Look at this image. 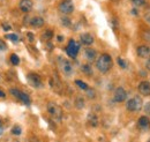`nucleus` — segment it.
Listing matches in <instances>:
<instances>
[{"mask_svg": "<svg viewBox=\"0 0 150 142\" xmlns=\"http://www.w3.org/2000/svg\"><path fill=\"white\" fill-rule=\"evenodd\" d=\"M113 66V60L111 58V55L108 53L100 54L96 61V67L97 70L102 73H106L109 72Z\"/></svg>", "mask_w": 150, "mask_h": 142, "instance_id": "obj_1", "label": "nucleus"}, {"mask_svg": "<svg viewBox=\"0 0 150 142\" xmlns=\"http://www.w3.org/2000/svg\"><path fill=\"white\" fill-rule=\"evenodd\" d=\"M9 92H11L12 96H14L16 99H19L20 102L23 103L24 105H30V104H31V99H30L29 95L25 94V92H23V91H21L20 89L11 88L9 89Z\"/></svg>", "mask_w": 150, "mask_h": 142, "instance_id": "obj_2", "label": "nucleus"}, {"mask_svg": "<svg viewBox=\"0 0 150 142\" xmlns=\"http://www.w3.org/2000/svg\"><path fill=\"white\" fill-rule=\"evenodd\" d=\"M47 112L51 114V117L53 119H56L58 121H60L62 119V110L54 102H50L47 104Z\"/></svg>", "mask_w": 150, "mask_h": 142, "instance_id": "obj_3", "label": "nucleus"}, {"mask_svg": "<svg viewBox=\"0 0 150 142\" xmlns=\"http://www.w3.org/2000/svg\"><path fill=\"white\" fill-rule=\"evenodd\" d=\"M142 107V99L141 97L139 96H134L133 98L128 99L126 102V109L131 112H136V111H140Z\"/></svg>", "mask_w": 150, "mask_h": 142, "instance_id": "obj_4", "label": "nucleus"}, {"mask_svg": "<svg viewBox=\"0 0 150 142\" xmlns=\"http://www.w3.org/2000/svg\"><path fill=\"white\" fill-rule=\"evenodd\" d=\"M74 4L72 0H62L59 4V12L64 15H69L74 12Z\"/></svg>", "mask_w": 150, "mask_h": 142, "instance_id": "obj_5", "label": "nucleus"}, {"mask_svg": "<svg viewBox=\"0 0 150 142\" xmlns=\"http://www.w3.org/2000/svg\"><path fill=\"white\" fill-rule=\"evenodd\" d=\"M27 81L33 88H40L43 86L42 77L38 75L37 73H29L27 75Z\"/></svg>", "mask_w": 150, "mask_h": 142, "instance_id": "obj_6", "label": "nucleus"}, {"mask_svg": "<svg viewBox=\"0 0 150 142\" xmlns=\"http://www.w3.org/2000/svg\"><path fill=\"white\" fill-rule=\"evenodd\" d=\"M79 51H80V43L75 42L74 39H71V40L68 42L67 48H66V52H67V54H68L71 58L75 59L76 55H77V53H79Z\"/></svg>", "mask_w": 150, "mask_h": 142, "instance_id": "obj_7", "label": "nucleus"}, {"mask_svg": "<svg viewBox=\"0 0 150 142\" xmlns=\"http://www.w3.org/2000/svg\"><path fill=\"white\" fill-rule=\"evenodd\" d=\"M127 98V92L122 87H118L114 90V95H113V101L115 103H122L125 102Z\"/></svg>", "mask_w": 150, "mask_h": 142, "instance_id": "obj_8", "label": "nucleus"}, {"mask_svg": "<svg viewBox=\"0 0 150 142\" xmlns=\"http://www.w3.org/2000/svg\"><path fill=\"white\" fill-rule=\"evenodd\" d=\"M59 61H60V68H61V71H62V73H64L65 75L69 76V75L73 74V66H72V64H71L68 60L60 58Z\"/></svg>", "mask_w": 150, "mask_h": 142, "instance_id": "obj_9", "label": "nucleus"}, {"mask_svg": "<svg viewBox=\"0 0 150 142\" xmlns=\"http://www.w3.org/2000/svg\"><path fill=\"white\" fill-rule=\"evenodd\" d=\"M19 8L21 12L23 13H29L34 8V2L31 0H20Z\"/></svg>", "mask_w": 150, "mask_h": 142, "instance_id": "obj_10", "label": "nucleus"}, {"mask_svg": "<svg viewBox=\"0 0 150 142\" xmlns=\"http://www.w3.org/2000/svg\"><path fill=\"white\" fill-rule=\"evenodd\" d=\"M139 91L143 96H149L150 95V83L148 81H142L139 84Z\"/></svg>", "mask_w": 150, "mask_h": 142, "instance_id": "obj_11", "label": "nucleus"}, {"mask_svg": "<svg viewBox=\"0 0 150 142\" xmlns=\"http://www.w3.org/2000/svg\"><path fill=\"white\" fill-rule=\"evenodd\" d=\"M80 40H81V43L83 45L89 46V45H91L94 43V37L89 33H84V34H82V35L80 36Z\"/></svg>", "mask_w": 150, "mask_h": 142, "instance_id": "obj_12", "label": "nucleus"}, {"mask_svg": "<svg viewBox=\"0 0 150 142\" xmlns=\"http://www.w3.org/2000/svg\"><path fill=\"white\" fill-rule=\"evenodd\" d=\"M137 55L140 58H147L148 55H150V46L148 45H140L136 50Z\"/></svg>", "mask_w": 150, "mask_h": 142, "instance_id": "obj_13", "label": "nucleus"}, {"mask_svg": "<svg viewBox=\"0 0 150 142\" xmlns=\"http://www.w3.org/2000/svg\"><path fill=\"white\" fill-rule=\"evenodd\" d=\"M149 125H150V120L147 116L140 117V119H139V121H137V126H139L141 129H143V131L148 129V128H149Z\"/></svg>", "mask_w": 150, "mask_h": 142, "instance_id": "obj_14", "label": "nucleus"}, {"mask_svg": "<svg viewBox=\"0 0 150 142\" xmlns=\"http://www.w3.org/2000/svg\"><path fill=\"white\" fill-rule=\"evenodd\" d=\"M33 28H36V29H39L44 26V18H40V16H35L30 20V23H29Z\"/></svg>", "mask_w": 150, "mask_h": 142, "instance_id": "obj_15", "label": "nucleus"}, {"mask_svg": "<svg viewBox=\"0 0 150 142\" xmlns=\"http://www.w3.org/2000/svg\"><path fill=\"white\" fill-rule=\"evenodd\" d=\"M84 55H86V58H87L89 61H94L95 59H96V57H97V52H96L95 49L87 48V49L84 50Z\"/></svg>", "mask_w": 150, "mask_h": 142, "instance_id": "obj_16", "label": "nucleus"}, {"mask_svg": "<svg viewBox=\"0 0 150 142\" xmlns=\"http://www.w3.org/2000/svg\"><path fill=\"white\" fill-rule=\"evenodd\" d=\"M88 123L91 125L93 127H96L98 126V118L95 113H89L88 114Z\"/></svg>", "mask_w": 150, "mask_h": 142, "instance_id": "obj_17", "label": "nucleus"}, {"mask_svg": "<svg viewBox=\"0 0 150 142\" xmlns=\"http://www.w3.org/2000/svg\"><path fill=\"white\" fill-rule=\"evenodd\" d=\"M81 71L83 72L86 75H89V76L93 75V68H91V65H89V64H84V65H82Z\"/></svg>", "mask_w": 150, "mask_h": 142, "instance_id": "obj_18", "label": "nucleus"}, {"mask_svg": "<svg viewBox=\"0 0 150 142\" xmlns=\"http://www.w3.org/2000/svg\"><path fill=\"white\" fill-rule=\"evenodd\" d=\"M5 38H6V39H9V40L13 42V43H18L20 40L19 35H16V34H8V35H5Z\"/></svg>", "mask_w": 150, "mask_h": 142, "instance_id": "obj_19", "label": "nucleus"}, {"mask_svg": "<svg viewBox=\"0 0 150 142\" xmlns=\"http://www.w3.org/2000/svg\"><path fill=\"white\" fill-rule=\"evenodd\" d=\"M9 60H11V64H12V65H14V66L20 65V58H19V55H18V54H15V53L11 54Z\"/></svg>", "mask_w": 150, "mask_h": 142, "instance_id": "obj_20", "label": "nucleus"}, {"mask_svg": "<svg viewBox=\"0 0 150 142\" xmlns=\"http://www.w3.org/2000/svg\"><path fill=\"white\" fill-rule=\"evenodd\" d=\"M75 84L80 89H82V90H87V89L89 88L88 84H87L84 81H82V80H75Z\"/></svg>", "mask_w": 150, "mask_h": 142, "instance_id": "obj_21", "label": "nucleus"}, {"mask_svg": "<svg viewBox=\"0 0 150 142\" xmlns=\"http://www.w3.org/2000/svg\"><path fill=\"white\" fill-rule=\"evenodd\" d=\"M75 107L77 109H83L84 107V99L82 97H77L75 99Z\"/></svg>", "mask_w": 150, "mask_h": 142, "instance_id": "obj_22", "label": "nucleus"}, {"mask_svg": "<svg viewBox=\"0 0 150 142\" xmlns=\"http://www.w3.org/2000/svg\"><path fill=\"white\" fill-rule=\"evenodd\" d=\"M42 37H43L44 39H46V40H50V39L53 37V31H52V30H45V33H43Z\"/></svg>", "mask_w": 150, "mask_h": 142, "instance_id": "obj_23", "label": "nucleus"}, {"mask_svg": "<svg viewBox=\"0 0 150 142\" xmlns=\"http://www.w3.org/2000/svg\"><path fill=\"white\" fill-rule=\"evenodd\" d=\"M12 134H14V135H21V133H22V129H21V127H20L19 125H15V126H13L12 127Z\"/></svg>", "mask_w": 150, "mask_h": 142, "instance_id": "obj_24", "label": "nucleus"}, {"mask_svg": "<svg viewBox=\"0 0 150 142\" xmlns=\"http://www.w3.org/2000/svg\"><path fill=\"white\" fill-rule=\"evenodd\" d=\"M117 62H118V65H119L121 68H124V70L127 67V64H126V61H125L122 58H118V59H117Z\"/></svg>", "mask_w": 150, "mask_h": 142, "instance_id": "obj_25", "label": "nucleus"}, {"mask_svg": "<svg viewBox=\"0 0 150 142\" xmlns=\"http://www.w3.org/2000/svg\"><path fill=\"white\" fill-rule=\"evenodd\" d=\"M61 23H62L65 27H71V23H72V22H71V18L65 16V18H61Z\"/></svg>", "mask_w": 150, "mask_h": 142, "instance_id": "obj_26", "label": "nucleus"}, {"mask_svg": "<svg viewBox=\"0 0 150 142\" xmlns=\"http://www.w3.org/2000/svg\"><path fill=\"white\" fill-rule=\"evenodd\" d=\"M133 5L136 6V7H140V6H143L146 4V0H132Z\"/></svg>", "mask_w": 150, "mask_h": 142, "instance_id": "obj_27", "label": "nucleus"}, {"mask_svg": "<svg viewBox=\"0 0 150 142\" xmlns=\"http://www.w3.org/2000/svg\"><path fill=\"white\" fill-rule=\"evenodd\" d=\"M87 95H88V97H89V98H95V96H96L95 90H94V89L88 88V89H87Z\"/></svg>", "mask_w": 150, "mask_h": 142, "instance_id": "obj_28", "label": "nucleus"}, {"mask_svg": "<svg viewBox=\"0 0 150 142\" xmlns=\"http://www.w3.org/2000/svg\"><path fill=\"white\" fill-rule=\"evenodd\" d=\"M7 50V44L5 43V40L0 39V51H6Z\"/></svg>", "mask_w": 150, "mask_h": 142, "instance_id": "obj_29", "label": "nucleus"}, {"mask_svg": "<svg viewBox=\"0 0 150 142\" xmlns=\"http://www.w3.org/2000/svg\"><path fill=\"white\" fill-rule=\"evenodd\" d=\"M142 36H143V39H146L147 42H150V30L144 31V33L142 34Z\"/></svg>", "mask_w": 150, "mask_h": 142, "instance_id": "obj_30", "label": "nucleus"}, {"mask_svg": "<svg viewBox=\"0 0 150 142\" xmlns=\"http://www.w3.org/2000/svg\"><path fill=\"white\" fill-rule=\"evenodd\" d=\"M144 111H146V113H147V114H149L150 116V102L146 104V107H144Z\"/></svg>", "mask_w": 150, "mask_h": 142, "instance_id": "obj_31", "label": "nucleus"}, {"mask_svg": "<svg viewBox=\"0 0 150 142\" xmlns=\"http://www.w3.org/2000/svg\"><path fill=\"white\" fill-rule=\"evenodd\" d=\"M4 132H5V126L2 124V121L0 120V136L4 134Z\"/></svg>", "mask_w": 150, "mask_h": 142, "instance_id": "obj_32", "label": "nucleus"}, {"mask_svg": "<svg viewBox=\"0 0 150 142\" xmlns=\"http://www.w3.org/2000/svg\"><path fill=\"white\" fill-rule=\"evenodd\" d=\"M2 29H4L5 31H8V30H11L12 28H11L9 24H5V23H4V24H2Z\"/></svg>", "mask_w": 150, "mask_h": 142, "instance_id": "obj_33", "label": "nucleus"}, {"mask_svg": "<svg viewBox=\"0 0 150 142\" xmlns=\"http://www.w3.org/2000/svg\"><path fill=\"white\" fill-rule=\"evenodd\" d=\"M27 36H28V39H29L30 42H33V40H34V37H35V36H34V34H33V33H28V34H27Z\"/></svg>", "mask_w": 150, "mask_h": 142, "instance_id": "obj_34", "label": "nucleus"}, {"mask_svg": "<svg viewBox=\"0 0 150 142\" xmlns=\"http://www.w3.org/2000/svg\"><path fill=\"white\" fill-rule=\"evenodd\" d=\"M146 68H147L148 71H150V58L147 60V62H146Z\"/></svg>", "mask_w": 150, "mask_h": 142, "instance_id": "obj_35", "label": "nucleus"}, {"mask_svg": "<svg viewBox=\"0 0 150 142\" xmlns=\"http://www.w3.org/2000/svg\"><path fill=\"white\" fill-rule=\"evenodd\" d=\"M4 97H6V94L0 89V98H4Z\"/></svg>", "mask_w": 150, "mask_h": 142, "instance_id": "obj_36", "label": "nucleus"}, {"mask_svg": "<svg viewBox=\"0 0 150 142\" xmlns=\"http://www.w3.org/2000/svg\"><path fill=\"white\" fill-rule=\"evenodd\" d=\"M58 40H59V42H62V40H64V37H62V36H58Z\"/></svg>", "mask_w": 150, "mask_h": 142, "instance_id": "obj_37", "label": "nucleus"}, {"mask_svg": "<svg viewBox=\"0 0 150 142\" xmlns=\"http://www.w3.org/2000/svg\"><path fill=\"white\" fill-rule=\"evenodd\" d=\"M132 13H133V14H137V12H136L135 9H133V11H132Z\"/></svg>", "mask_w": 150, "mask_h": 142, "instance_id": "obj_38", "label": "nucleus"}, {"mask_svg": "<svg viewBox=\"0 0 150 142\" xmlns=\"http://www.w3.org/2000/svg\"><path fill=\"white\" fill-rule=\"evenodd\" d=\"M149 142H150V141H149Z\"/></svg>", "mask_w": 150, "mask_h": 142, "instance_id": "obj_39", "label": "nucleus"}]
</instances>
